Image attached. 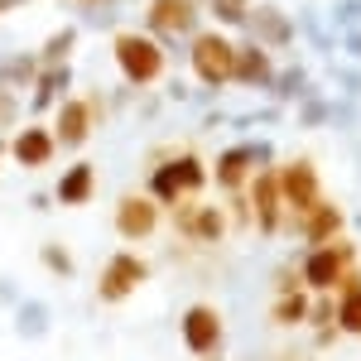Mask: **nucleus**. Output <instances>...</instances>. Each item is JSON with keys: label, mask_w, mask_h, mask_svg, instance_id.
<instances>
[{"label": "nucleus", "mask_w": 361, "mask_h": 361, "mask_svg": "<svg viewBox=\"0 0 361 361\" xmlns=\"http://www.w3.org/2000/svg\"><path fill=\"white\" fill-rule=\"evenodd\" d=\"M92 126H97V106H92V102H82V97L58 102V116H54V140H58V149H78V145H87Z\"/></svg>", "instance_id": "11"}, {"label": "nucleus", "mask_w": 361, "mask_h": 361, "mask_svg": "<svg viewBox=\"0 0 361 361\" xmlns=\"http://www.w3.org/2000/svg\"><path fill=\"white\" fill-rule=\"evenodd\" d=\"M173 226L188 236V241H202V246H212V241H222L226 236V212L222 207H212V202H178L173 207Z\"/></svg>", "instance_id": "9"}, {"label": "nucleus", "mask_w": 361, "mask_h": 361, "mask_svg": "<svg viewBox=\"0 0 361 361\" xmlns=\"http://www.w3.org/2000/svg\"><path fill=\"white\" fill-rule=\"evenodd\" d=\"M73 44H78V29H58L54 39L39 49V68H54V63H68V54H73Z\"/></svg>", "instance_id": "20"}, {"label": "nucleus", "mask_w": 361, "mask_h": 361, "mask_svg": "<svg viewBox=\"0 0 361 361\" xmlns=\"http://www.w3.org/2000/svg\"><path fill=\"white\" fill-rule=\"evenodd\" d=\"M197 15H202V0H149L145 5V29L164 44L169 39H193Z\"/></svg>", "instance_id": "5"}, {"label": "nucleus", "mask_w": 361, "mask_h": 361, "mask_svg": "<svg viewBox=\"0 0 361 361\" xmlns=\"http://www.w3.org/2000/svg\"><path fill=\"white\" fill-rule=\"evenodd\" d=\"M352 260H357V246L342 241V236H333V241L313 246V255H308V265H304V279L313 284V289H333V284L347 279Z\"/></svg>", "instance_id": "7"}, {"label": "nucleus", "mask_w": 361, "mask_h": 361, "mask_svg": "<svg viewBox=\"0 0 361 361\" xmlns=\"http://www.w3.org/2000/svg\"><path fill=\"white\" fill-rule=\"evenodd\" d=\"M342 304H337V328L347 337H361V270H347L342 279Z\"/></svg>", "instance_id": "18"}, {"label": "nucleus", "mask_w": 361, "mask_h": 361, "mask_svg": "<svg viewBox=\"0 0 361 361\" xmlns=\"http://www.w3.org/2000/svg\"><path fill=\"white\" fill-rule=\"evenodd\" d=\"M140 279H145V265H140L135 255H111V265L97 279V294H102L106 304H121V299H130L140 289Z\"/></svg>", "instance_id": "15"}, {"label": "nucleus", "mask_w": 361, "mask_h": 361, "mask_svg": "<svg viewBox=\"0 0 361 361\" xmlns=\"http://www.w3.org/2000/svg\"><path fill=\"white\" fill-rule=\"evenodd\" d=\"M20 111H25V106H20V97H15L10 87H0V130H10V121H15Z\"/></svg>", "instance_id": "24"}, {"label": "nucleus", "mask_w": 361, "mask_h": 361, "mask_svg": "<svg viewBox=\"0 0 361 361\" xmlns=\"http://www.w3.org/2000/svg\"><path fill=\"white\" fill-rule=\"evenodd\" d=\"M246 202L255 212V226L260 231H275L279 217H284V188H279V169L275 164H260L246 183Z\"/></svg>", "instance_id": "8"}, {"label": "nucleus", "mask_w": 361, "mask_h": 361, "mask_svg": "<svg viewBox=\"0 0 361 361\" xmlns=\"http://www.w3.org/2000/svg\"><path fill=\"white\" fill-rule=\"evenodd\" d=\"M154 226H159V202L149 193L121 197V207H116V231H121L126 241H145Z\"/></svg>", "instance_id": "12"}, {"label": "nucleus", "mask_w": 361, "mask_h": 361, "mask_svg": "<svg viewBox=\"0 0 361 361\" xmlns=\"http://www.w3.org/2000/svg\"><path fill=\"white\" fill-rule=\"evenodd\" d=\"M270 159V149H265V140H246V145H226L222 154H217V164H212V183L222 188V193H241L250 183V173Z\"/></svg>", "instance_id": "4"}, {"label": "nucleus", "mask_w": 361, "mask_h": 361, "mask_svg": "<svg viewBox=\"0 0 361 361\" xmlns=\"http://www.w3.org/2000/svg\"><path fill=\"white\" fill-rule=\"evenodd\" d=\"M289 361H294V357H289Z\"/></svg>", "instance_id": "29"}, {"label": "nucleus", "mask_w": 361, "mask_h": 361, "mask_svg": "<svg viewBox=\"0 0 361 361\" xmlns=\"http://www.w3.org/2000/svg\"><path fill=\"white\" fill-rule=\"evenodd\" d=\"M0 154H5V145H0Z\"/></svg>", "instance_id": "28"}, {"label": "nucleus", "mask_w": 361, "mask_h": 361, "mask_svg": "<svg viewBox=\"0 0 361 361\" xmlns=\"http://www.w3.org/2000/svg\"><path fill=\"white\" fill-rule=\"evenodd\" d=\"M304 313H308V299L299 294V289H289V294L275 299V323H299Z\"/></svg>", "instance_id": "21"}, {"label": "nucleus", "mask_w": 361, "mask_h": 361, "mask_svg": "<svg viewBox=\"0 0 361 361\" xmlns=\"http://www.w3.org/2000/svg\"><path fill=\"white\" fill-rule=\"evenodd\" d=\"M15 5H25V0H0V15H5V10H15Z\"/></svg>", "instance_id": "27"}, {"label": "nucleus", "mask_w": 361, "mask_h": 361, "mask_svg": "<svg viewBox=\"0 0 361 361\" xmlns=\"http://www.w3.org/2000/svg\"><path fill=\"white\" fill-rule=\"evenodd\" d=\"M73 10H82L87 15V25H111V15H116V5L121 0H68Z\"/></svg>", "instance_id": "23"}, {"label": "nucleus", "mask_w": 361, "mask_h": 361, "mask_svg": "<svg viewBox=\"0 0 361 361\" xmlns=\"http://www.w3.org/2000/svg\"><path fill=\"white\" fill-rule=\"evenodd\" d=\"M337 20H342V25L361 20V0H342V5H337Z\"/></svg>", "instance_id": "25"}, {"label": "nucleus", "mask_w": 361, "mask_h": 361, "mask_svg": "<svg viewBox=\"0 0 361 361\" xmlns=\"http://www.w3.org/2000/svg\"><path fill=\"white\" fill-rule=\"evenodd\" d=\"M231 63H236V44L217 34V29H197L188 39V68L202 87H226L231 82Z\"/></svg>", "instance_id": "3"}, {"label": "nucleus", "mask_w": 361, "mask_h": 361, "mask_svg": "<svg viewBox=\"0 0 361 361\" xmlns=\"http://www.w3.org/2000/svg\"><path fill=\"white\" fill-rule=\"evenodd\" d=\"M5 149H10V159H15L20 169H44L58 154V140H54L49 126H25L20 135L5 145Z\"/></svg>", "instance_id": "14"}, {"label": "nucleus", "mask_w": 361, "mask_h": 361, "mask_svg": "<svg viewBox=\"0 0 361 361\" xmlns=\"http://www.w3.org/2000/svg\"><path fill=\"white\" fill-rule=\"evenodd\" d=\"M183 342H188L193 357H212V352L222 347V318H217V308H207V304L188 308V318H183Z\"/></svg>", "instance_id": "16"}, {"label": "nucleus", "mask_w": 361, "mask_h": 361, "mask_svg": "<svg viewBox=\"0 0 361 361\" xmlns=\"http://www.w3.org/2000/svg\"><path fill=\"white\" fill-rule=\"evenodd\" d=\"M347 49H352V54H361V29H347Z\"/></svg>", "instance_id": "26"}, {"label": "nucleus", "mask_w": 361, "mask_h": 361, "mask_svg": "<svg viewBox=\"0 0 361 361\" xmlns=\"http://www.w3.org/2000/svg\"><path fill=\"white\" fill-rule=\"evenodd\" d=\"M279 188H284V207L294 212V217H304L313 202H323V173L313 159H289V164H279Z\"/></svg>", "instance_id": "6"}, {"label": "nucleus", "mask_w": 361, "mask_h": 361, "mask_svg": "<svg viewBox=\"0 0 361 361\" xmlns=\"http://www.w3.org/2000/svg\"><path fill=\"white\" fill-rule=\"evenodd\" d=\"M111 54H116L121 78H126L130 87H154L159 78H164V68H169L164 44H159L154 34H140V29H116Z\"/></svg>", "instance_id": "2"}, {"label": "nucleus", "mask_w": 361, "mask_h": 361, "mask_svg": "<svg viewBox=\"0 0 361 361\" xmlns=\"http://www.w3.org/2000/svg\"><path fill=\"white\" fill-rule=\"evenodd\" d=\"M207 188V169L197 154H154L149 159V197L164 202V207H178V202H193L197 193Z\"/></svg>", "instance_id": "1"}, {"label": "nucleus", "mask_w": 361, "mask_h": 361, "mask_svg": "<svg viewBox=\"0 0 361 361\" xmlns=\"http://www.w3.org/2000/svg\"><path fill=\"white\" fill-rule=\"evenodd\" d=\"M246 29V39H255L260 49H284V44H294V20L279 10V5H250V15L241 20Z\"/></svg>", "instance_id": "10"}, {"label": "nucleus", "mask_w": 361, "mask_h": 361, "mask_svg": "<svg viewBox=\"0 0 361 361\" xmlns=\"http://www.w3.org/2000/svg\"><path fill=\"white\" fill-rule=\"evenodd\" d=\"M299 226H304V236L313 241V246H323V241H333V236H342V226H347V217H342V207L337 202H313L304 217H299Z\"/></svg>", "instance_id": "17"}, {"label": "nucleus", "mask_w": 361, "mask_h": 361, "mask_svg": "<svg viewBox=\"0 0 361 361\" xmlns=\"http://www.w3.org/2000/svg\"><path fill=\"white\" fill-rule=\"evenodd\" d=\"M250 5H255V0H207L212 20H222V25H241L250 15Z\"/></svg>", "instance_id": "22"}, {"label": "nucleus", "mask_w": 361, "mask_h": 361, "mask_svg": "<svg viewBox=\"0 0 361 361\" xmlns=\"http://www.w3.org/2000/svg\"><path fill=\"white\" fill-rule=\"evenodd\" d=\"M92 193H97V169H92V164H73L68 173H63V183H58V197H63L68 207L87 202Z\"/></svg>", "instance_id": "19"}, {"label": "nucleus", "mask_w": 361, "mask_h": 361, "mask_svg": "<svg viewBox=\"0 0 361 361\" xmlns=\"http://www.w3.org/2000/svg\"><path fill=\"white\" fill-rule=\"evenodd\" d=\"M231 82L275 87V58H270V49H260L255 39H241L236 44V63H231Z\"/></svg>", "instance_id": "13"}]
</instances>
